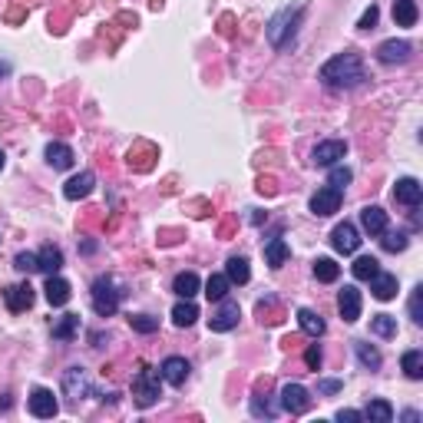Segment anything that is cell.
<instances>
[{
    "mask_svg": "<svg viewBox=\"0 0 423 423\" xmlns=\"http://www.w3.org/2000/svg\"><path fill=\"white\" fill-rule=\"evenodd\" d=\"M281 407L288 413H308L311 410V390L301 384H285L281 387Z\"/></svg>",
    "mask_w": 423,
    "mask_h": 423,
    "instance_id": "7",
    "label": "cell"
},
{
    "mask_svg": "<svg viewBox=\"0 0 423 423\" xmlns=\"http://www.w3.org/2000/svg\"><path fill=\"white\" fill-rule=\"evenodd\" d=\"M410 43L407 40H384L380 47H377V60L384 63V67H394V63H407L410 60Z\"/></svg>",
    "mask_w": 423,
    "mask_h": 423,
    "instance_id": "12",
    "label": "cell"
},
{
    "mask_svg": "<svg viewBox=\"0 0 423 423\" xmlns=\"http://www.w3.org/2000/svg\"><path fill=\"white\" fill-rule=\"evenodd\" d=\"M60 268H63V252H60L56 245H43L37 255V271H43V275H60Z\"/></svg>",
    "mask_w": 423,
    "mask_h": 423,
    "instance_id": "20",
    "label": "cell"
},
{
    "mask_svg": "<svg viewBox=\"0 0 423 423\" xmlns=\"http://www.w3.org/2000/svg\"><path fill=\"white\" fill-rule=\"evenodd\" d=\"M341 195H344V192H337V189H331V185L317 189V192L311 195V212L317 215V219H328V215H334V212L341 208Z\"/></svg>",
    "mask_w": 423,
    "mask_h": 423,
    "instance_id": "8",
    "label": "cell"
},
{
    "mask_svg": "<svg viewBox=\"0 0 423 423\" xmlns=\"http://www.w3.org/2000/svg\"><path fill=\"white\" fill-rule=\"evenodd\" d=\"M199 321V308L192 304V298H182L176 308H172V324L176 328H192Z\"/></svg>",
    "mask_w": 423,
    "mask_h": 423,
    "instance_id": "23",
    "label": "cell"
},
{
    "mask_svg": "<svg viewBox=\"0 0 423 423\" xmlns=\"http://www.w3.org/2000/svg\"><path fill=\"white\" fill-rule=\"evenodd\" d=\"M350 179H354V172H350L348 166H331V176H328V185L331 189H337V192H344L350 185Z\"/></svg>",
    "mask_w": 423,
    "mask_h": 423,
    "instance_id": "37",
    "label": "cell"
},
{
    "mask_svg": "<svg viewBox=\"0 0 423 423\" xmlns=\"http://www.w3.org/2000/svg\"><path fill=\"white\" fill-rule=\"evenodd\" d=\"M3 73H10V63H0V76Z\"/></svg>",
    "mask_w": 423,
    "mask_h": 423,
    "instance_id": "48",
    "label": "cell"
},
{
    "mask_svg": "<svg viewBox=\"0 0 423 423\" xmlns=\"http://www.w3.org/2000/svg\"><path fill=\"white\" fill-rule=\"evenodd\" d=\"M199 288H202V281H199L195 271H182V275H176V281H172V291L179 298H195Z\"/></svg>",
    "mask_w": 423,
    "mask_h": 423,
    "instance_id": "26",
    "label": "cell"
},
{
    "mask_svg": "<svg viewBox=\"0 0 423 423\" xmlns=\"http://www.w3.org/2000/svg\"><path fill=\"white\" fill-rule=\"evenodd\" d=\"M364 420H370V423H390V420H394V407L387 404V400H370L367 410H364Z\"/></svg>",
    "mask_w": 423,
    "mask_h": 423,
    "instance_id": "35",
    "label": "cell"
},
{
    "mask_svg": "<svg viewBox=\"0 0 423 423\" xmlns=\"http://www.w3.org/2000/svg\"><path fill=\"white\" fill-rule=\"evenodd\" d=\"M159 397H162V374L156 367H149V364H143L139 374L132 377V400H136V407L149 410L152 404H159Z\"/></svg>",
    "mask_w": 423,
    "mask_h": 423,
    "instance_id": "2",
    "label": "cell"
},
{
    "mask_svg": "<svg viewBox=\"0 0 423 423\" xmlns=\"http://www.w3.org/2000/svg\"><path fill=\"white\" fill-rule=\"evenodd\" d=\"M298 23H301V7H295V10L288 7V10H281L278 17H271V23H268V40H271V47L288 50V47L295 43Z\"/></svg>",
    "mask_w": 423,
    "mask_h": 423,
    "instance_id": "4",
    "label": "cell"
},
{
    "mask_svg": "<svg viewBox=\"0 0 423 423\" xmlns=\"http://www.w3.org/2000/svg\"><path fill=\"white\" fill-rule=\"evenodd\" d=\"M354 354H357V361H361L367 370H380V364H384L380 350L370 348V344H364V341H354Z\"/></svg>",
    "mask_w": 423,
    "mask_h": 423,
    "instance_id": "29",
    "label": "cell"
},
{
    "mask_svg": "<svg viewBox=\"0 0 423 423\" xmlns=\"http://www.w3.org/2000/svg\"><path fill=\"white\" fill-rule=\"evenodd\" d=\"M380 245H384L387 252H404L407 235L404 232H390V228H384V232H380Z\"/></svg>",
    "mask_w": 423,
    "mask_h": 423,
    "instance_id": "39",
    "label": "cell"
},
{
    "mask_svg": "<svg viewBox=\"0 0 423 423\" xmlns=\"http://www.w3.org/2000/svg\"><path fill=\"white\" fill-rule=\"evenodd\" d=\"M314 278L324 281V285H331V281L341 278V265L334 258H314Z\"/></svg>",
    "mask_w": 423,
    "mask_h": 423,
    "instance_id": "30",
    "label": "cell"
},
{
    "mask_svg": "<svg viewBox=\"0 0 423 423\" xmlns=\"http://www.w3.org/2000/svg\"><path fill=\"white\" fill-rule=\"evenodd\" d=\"M321 83L328 86V90H354V86H361L367 73H364V63H361V56L357 53H337L334 60H328L324 67H321Z\"/></svg>",
    "mask_w": 423,
    "mask_h": 423,
    "instance_id": "1",
    "label": "cell"
},
{
    "mask_svg": "<svg viewBox=\"0 0 423 423\" xmlns=\"http://www.w3.org/2000/svg\"><path fill=\"white\" fill-rule=\"evenodd\" d=\"M417 17H420L417 0H394V20H397V27H413Z\"/></svg>",
    "mask_w": 423,
    "mask_h": 423,
    "instance_id": "27",
    "label": "cell"
},
{
    "mask_svg": "<svg viewBox=\"0 0 423 423\" xmlns=\"http://www.w3.org/2000/svg\"><path fill=\"white\" fill-rule=\"evenodd\" d=\"M331 245H334V252H341V255H354L361 248V232L350 221H341L331 232Z\"/></svg>",
    "mask_w": 423,
    "mask_h": 423,
    "instance_id": "9",
    "label": "cell"
},
{
    "mask_svg": "<svg viewBox=\"0 0 423 423\" xmlns=\"http://www.w3.org/2000/svg\"><path fill=\"white\" fill-rule=\"evenodd\" d=\"M298 324H301V331L308 334V337H321V334H324V328H328V324H324V317H321V314H314L311 308H301V311H298Z\"/></svg>",
    "mask_w": 423,
    "mask_h": 423,
    "instance_id": "25",
    "label": "cell"
},
{
    "mask_svg": "<svg viewBox=\"0 0 423 423\" xmlns=\"http://www.w3.org/2000/svg\"><path fill=\"white\" fill-rule=\"evenodd\" d=\"M73 149L67 146V143H50V146H47V162H50V166L53 169H60V172H63V169H73Z\"/></svg>",
    "mask_w": 423,
    "mask_h": 423,
    "instance_id": "22",
    "label": "cell"
},
{
    "mask_svg": "<svg viewBox=\"0 0 423 423\" xmlns=\"http://www.w3.org/2000/svg\"><path fill=\"white\" fill-rule=\"evenodd\" d=\"M3 162H7V156H3V149H0V169H3Z\"/></svg>",
    "mask_w": 423,
    "mask_h": 423,
    "instance_id": "49",
    "label": "cell"
},
{
    "mask_svg": "<svg viewBox=\"0 0 423 423\" xmlns=\"http://www.w3.org/2000/svg\"><path fill=\"white\" fill-rule=\"evenodd\" d=\"M252 413H255V417H275V407H268V400L261 404V397H255V400H252Z\"/></svg>",
    "mask_w": 423,
    "mask_h": 423,
    "instance_id": "44",
    "label": "cell"
},
{
    "mask_svg": "<svg viewBox=\"0 0 423 423\" xmlns=\"http://www.w3.org/2000/svg\"><path fill=\"white\" fill-rule=\"evenodd\" d=\"M119 301H123V291H119V281L112 275H103L93 281V311L99 317H112L119 311Z\"/></svg>",
    "mask_w": 423,
    "mask_h": 423,
    "instance_id": "3",
    "label": "cell"
},
{
    "mask_svg": "<svg viewBox=\"0 0 423 423\" xmlns=\"http://www.w3.org/2000/svg\"><path fill=\"white\" fill-rule=\"evenodd\" d=\"M361 225H364V232L374 235V239H380V232L387 228V212L380 205H367L364 212H361Z\"/></svg>",
    "mask_w": 423,
    "mask_h": 423,
    "instance_id": "19",
    "label": "cell"
},
{
    "mask_svg": "<svg viewBox=\"0 0 423 423\" xmlns=\"http://www.w3.org/2000/svg\"><path fill=\"white\" fill-rule=\"evenodd\" d=\"M63 390H67V397L70 400H83L86 394H90V380H86V374H83V367H70L67 370V377H63Z\"/></svg>",
    "mask_w": 423,
    "mask_h": 423,
    "instance_id": "17",
    "label": "cell"
},
{
    "mask_svg": "<svg viewBox=\"0 0 423 423\" xmlns=\"http://www.w3.org/2000/svg\"><path fill=\"white\" fill-rule=\"evenodd\" d=\"M228 288H232V281L225 275H212L205 281V298H208V301H221V298L228 295Z\"/></svg>",
    "mask_w": 423,
    "mask_h": 423,
    "instance_id": "36",
    "label": "cell"
},
{
    "mask_svg": "<svg viewBox=\"0 0 423 423\" xmlns=\"http://www.w3.org/2000/svg\"><path fill=\"white\" fill-rule=\"evenodd\" d=\"M394 199L397 202H404V205H410V208H417V205L423 202V185L417 182V179H397V185H394Z\"/></svg>",
    "mask_w": 423,
    "mask_h": 423,
    "instance_id": "15",
    "label": "cell"
},
{
    "mask_svg": "<svg viewBox=\"0 0 423 423\" xmlns=\"http://www.w3.org/2000/svg\"><path fill=\"white\" fill-rule=\"evenodd\" d=\"M370 295L377 298V301H390V298L397 295V278L387 275V271H377V275L370 278Z\"/></svg>",
    "mask_w": 423,
    "mask_h": 423,
    "instance_id": "21",
    "label": "cell"
},
{
    "mask_svg": "<svg viewBox=\"0 0 423 423\" xmlns=\"http://www.w3.org/2000/svg\"><path fill=\"white\" fill-rule=\"evenodd\" d=\"M225 278L232 281V285H248V278H252V268H248V258H228L225 261Z\"/></svg>",
    "mask_w": 423,
    "mask_h": 423,
    "instance_id": "24",
    "label": "cell"
},
{
    "mask_svg": "<svg viewBox=\"0 0 423 423\" xmlns=\"http://www.w3.org/2000/svg\"><path fill=\"white\" fill-rule=\"evenodd\" d=\"M350 271H354V278H357V281H370V278L380 271V261H377L374 255H361L354 265H350Z\"/></svg>",
    "mask_w": 423,
    "mask_h": 423,
    "instance_id": "31",
    "label": "cell"
},
{
    "mask_svg": "<svg viewBox=\"0 0 423 423\" xmlns=\"http://www.w3.org/2000/svg\"><path fill=\"white\" fill-rule=\"evenodd\" d=\"M76 331H80V314H63L53 324V337L56 341H73Z\"/></svg>",
    "mask_w": 423,
    "mask_h": 423,
    "instance_id": "32",
    "label": "cell"
},
{
    "mask_svg": "<svg viewBox=\"0 0 423 423\" xmlns=\"http://www.w3.org/2000/svg\"><path fill=\"white\" fill-rule=\"evenodd\" d=\"M30 413L34 417H40V420H50V417H56V410H60V404H56L53 390H47V387H37L34 394H30Z\"/></svg>",
    "mask_w": 423,
    "mask_h": 423,
    "instance_id": "10",
    "label": "cell"
},
{
    "mask_svg": "<svg viewBox=\"0 0 423 423\" xmlns=\"http://www.w3.org/2000/svg\"><path fill=\"white\" fill-rule=\"evenodd\" d=\"M341 380H321V384H317V390H321V394H328V397H331V394H337V390H341Z\"/></svg>",
    "mask_w": 423,
    "mask_h": 423,
    "instance_id": "46",
    "label": "cell"
},
{
    "mask_svg": "<svg viewBox=\"0 0 423 423\" xmlns=\"http://www.w3.org/2000/svg\"><path fill=\"white\" fill-rule=\"evenodd\" d=\"M3 301H7V308L14 314L27 311V308L34 304V288H30V285H7V288H3Z\"/></svg>",
    "mask_w": 423,
    "mask_h": 423,
    "instance_id": "13",
    "label": "cell"
},
{
    "mask_svg": "<svg viewBox=\"0 0 423 423\" xmlns=\"http://www.w3.org/2000/svg\"><path fill=\"white\" fill-rule=\"evenodd\" d=\"M370 334H377V337H397V317L394 314H374L370 317Z\"/></svg>",
    "mask_w": 423,
    "mask_h": 423,
    "instance_id": "33",
    "label": "cell"
},
{
    "mask_svg": "<svg viewBox=\"0 0 423 423\" xmlns=\"http://www.w3.org/2000/svg\"><path fill=\"white\" fill-rule=\"evenodd\" d=\"M47 301L53 304V308H63L67 301H70V281L67 278H60V275H47Z\"/></svg>",
    "mask_w": 423,
    "mask_h": 423,
    "instance_id": "18",
    "label": "cell"
},
{
    "mask_svg": "<svg viewBox=\"0 0 423 423\" xmlns=\"http://www.w3.org/2000/svg\"><path fill=\"white\" fill-rule=\"evenodd\" d=\"M404 420H407V423H417V420H420V413H417V410H407Z\"/></svg>",
    "mask_w": 423,
    "mask_h": 423,
    "instance_id": "47",
    "label": "cell"
},
{
    "mask_svg": "<svg viewBox=\"0 0 423 423\" xmlns=\"http://www.w3.org/2000/svg\"><path fill=\"white\" fill-rule=\"evenodd\" d=\"M410 317H413L417 324H423V285H417L413 295H410Z\"/></svg>",
    "mask_w": 423,
    "mask_h": 423,
    "instance_id": "40",
    "label": "cell"
},
{
    "mask_svg": "<svg viewBox=\"0 0 423 423\" xmlns=\"http://www.w3.org/2000/svg\"><path fill=\"white\" fill-rule=\"evenodd\" d=\"M377 17H380V10H377V7L370 3L367 10H364V17H361V23H357V27H361V30H370V27L377 23Z\"/></svg>",
    "mask_w": 423,
    "mask_h": 423,
    "instance_id": "43",
    "label": "cell"
},
{
    "mask_svg": "<svg viewBox=\"0 0 423 423\" xmlns=\"http://www.w3.org/2000/svg\"><path fill=\"white\" fill-rule=\"evenodd\" d=\"M337 311H341V317H344L348 324H354V321L361 317V291H357L354 285H344V291L337 295Z\"/></svg>",
    "mask_w": 423,
    "mask_h": 423,
    "instance_id": "14",
    "label": "cell"
},
{
    "mask_svg": "<svg viewBox=\"0 0 423 423\" xmlns=\"http://www.w3.org/2000/svg\"><path fill=\"white\" fill-rule=\"evenodd\" d=\"M400 367H404V374L410 380H420L423 377V350H404Z\"/></svg>",
    "mask_w": 423,
    "mask_h": 423,
    "instance_id": "34",
    "label": "cell"
},
{
    "mask_svg": "<svg viewBox=\"0 0 423 423\" xmlns=\"http://www.w3.org/2000/svg\"><path fill=\"white\" fill-rule=\"evenodd\" d=\"M321 361H324V357H321V348H317V344H311V348L304 350V364L311 370H321Z\"/></svg>",
    "mask_w": 423,
    "mask_h": 423,
    "instance_id": "42",
    "label": "cell"
},
{
    "mask_svg": "<svg viewBox=\"0 0 423 423\" xmlns=\"http://www.w3.org/2000/svg\"><path fill=\"white\" fill-rule=\"evenodd\" d=\"M129 324H132V331H139V334H156L159 331V317H149V314H132Z\"/></svg>",
    "mask_w": 423,
    "mask_h": 423,
    "instance_id": "38",
    "label": "cell"
},
{
    "mask_svg": "<svg viewBox=\"0 0 423 423\" xmlns=\"http://www.w3.org/2000/svg\"><path fill=\"white\" fill-rule=\"evenodd\" d=\"M344 156H348V143H344V139H324V143H317L311 152L314 166H324V169L337 166Z\"/></svg>",
    "mask_w": 423,
    "mask_h": 423,
    "instance_id": "5",
    "label": "cell"
},
{
    "mask_svg": "<svg viewBox=\"0 0 423 423\" xmlns=\"http://www.w3.org/2000/svg\"><path fill=\"white\" fill-rule=\"evenodd\" d=\"M337 420H341V423H344V420H348V423H361V420H364V413H361V410H337Z\"/></svg>",
    "mask_w": 423,
    "mask_h": 423,
    "instance_id": "45",
    "label": "cell"
},
{
    "mask_svg": "<svg viewBox=\"0 0 423 423\" xmlns=\"http://www.w3.org/2000/svg\"><path fill=\"white\" fill-rule=\"evenodd\" d=\"M14 268H17V271H23V275L37 271V255H30V252H20V255L14 258Z\"/></svg>",
    "mask_w": 423,
    "mask_h": 423,
    "instance_id": "41",
    "label": "cell"
},
{
    "mask_svg": "<svg viewBox=\"0 0 423 423\" xmlns=\"http://www.w3.org/2000/svg\"><path fill=\"white\" fill-rule=\"evenodd\" d=\"M189 361L185 357H179V354H172V357H166L162 364H159V374H162V380L172 387H182L185 380H189Z\"/></svg>",
    "mask_w": 423,
    "mask_h": 423,
    "instance_id": "11",
    "label": "cell"
},
{
    "mask_svg": "<svg viewBox=\"0 0 423 423\" xmlns=\"http://www.w3.org/2000/svg\"><path fill=\"white\" fill-rule=\"evenodd\" d=\"M288 255H291V248H288L285 239H271L265 245V261H268L271 268H281V265L288 261Z\"/></svg>",
    "mask_w": 423,
    "mask_h": 423,
    "instance_id": "28",
    "label": "cell"
},
{
    "mask_svg": "<svg viewBox=\"0 0 423 423\" xmlns=\"http://www.w3.org/2000/svg\"><path fill=\"white\" fill-rule=\"evenodd\" d=\"M93 185H96V176H93L90 169L86 172H80V176H73L70 182L63 185V195L70 199V202H80V199H86L93 192Z\"/></svg>",
    "mask_w": 423,
    "mask_h": 423,
    "instance_id": "16",
    "label": "cell"
},
{
    "mask_svg": "<svg viewBox=\"0 0 423 423\" xmlns=\"http://www.w3.org/2000/svg\"><path fill=\"white\" fill-rule=\"evenodd\" d=\"M239 317H241L239 304H235V301H228V298H221L219 311L208 317V328H212L215 334H228L232 328H239Z\"/></svg>",
    "mask_w": 423,
    "mask_h": 423,
    "instance_id": "6",
    "label": "cell"
}]
</instances>
